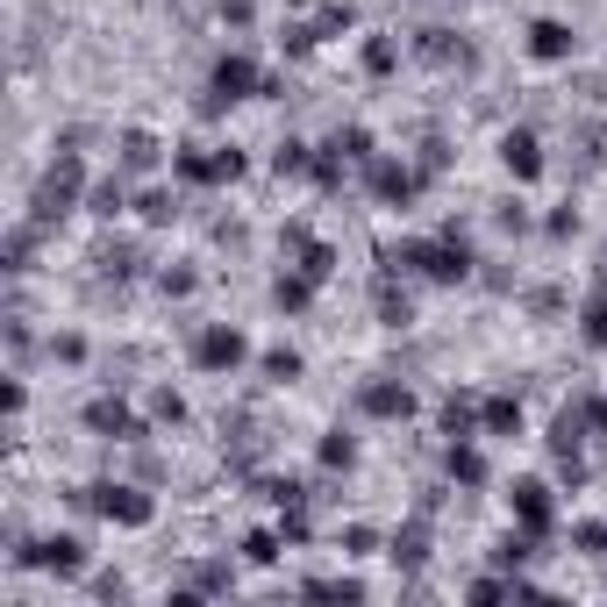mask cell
I'll return each mask as SVG.
<instances>
[{
  "instance_id": "40",
  "label": "cell",
  "mask_w": 607,
  "mask_h": 607,
  "mask_svg": "<svg viewBox=\"0 0 607 607\" xmlns=\"http://www.w3.org/2000/svg\"><path fill=\"white\" fill-rule=\"evenodd\" d=\"M351 22H358V8H343V0H329V8L315 14V29H322V36H343Z\"/></svg>"
},
{
  "instance_id": "1",
  "label": "cell",
  "mask_w": 607,
  "mask_h": 607,
  "mask_svg": "<svg viewBox=\"0 0 607 607\" xmlns=\"http://www.w3.org/2000/svg\"><path fill=\"white\" fill-rule=\"evenodd\" d=\"M386 257L393 271H422V279H436V286H458V279H472V243L458 236V222H450L444 236H407V243H386Z\"/></svg>"
},
{
  "instance_id": "4",
  "label": "cell",
  "mask_w": 607,
  "mask_h": 607,
  "mask_svg": "<svg viewBox=\"0 0 607 607\" xmlns=\"http://www.w3.org/2000/svg\"><path fill=\"white\" fill-rule=\"evenodd\" d=\"M257 79H265V72H257V65H251V57H243V51H230V57H222L215 72H207L201 115H222V108H230V100H257Z\"/></svg>"
},
{
  "instance_id": "19",
  "label": "cell",
  "mask_w": 607,
  "mask_h": 607,
  "mask_svg": "<svg viewBox=\"0 0 607 607\" xmlns=\"http://www.w3.org/2000/svg\"><path fill=\"white\" fill-rule=\"evenodd\" d=\"M115 150H121V172H150V164L164 158L150 129H121V143H115Z\"/></svg>"
},
{
  "instance_id": "13",
  "label": "cell",
  "mask_w": 607,
  "mask_h": 607,
  "mask_svg": "<svg viewBox=\"0 0 607 607\" xmlns=\"http://www.w3.org/2000/svg\"><path fill=\"white\" fill-rule=\"evenodd\" d=\"M372 300H379V322H386V329H407V322H415V300H407V286L393 279V265L372 279Z\"/></svg>"
},
{
  "instance_id": "50",
  "label": "cell",
  "mask_w": 607,
  "mask_h": 607,
  "mask_svg": "<svg viewBox=\"0 0 607 607\" xmlns=\"http://www.w3.org/2000/svg\"><path fill=\"white\" fill-rule=\"evenodd\" d=\"M444 164H450V150L429 136V143H422V179H429V172H444Z\"/></svg>"
},
{
  "instance_id": "46",
  "label": "cell",
  "mask_w": 607,
  "mask_h": 607,
  "mask_svg": "<svg viewBox=\"0 0 607 607\" xmlns=\"http://www.w3.org/2000/svg\"><path fill=\"white\" fill-rule=\"evenodd\" d=\"M308 243H315V236H308V222H286V230H279V251H286V257H300Z\"/></svg>"
},
{
  "instance_id": "2",
  "label": "cell",
  "mask_w": 607,
  "mask_h": 607,
  "mask_svg": "<svg viewBox=\"0 0 607 607\" xmlns=\"http://www.w3.org/2000/svg\"><path fill=\"white\" fill-rule=\"evenodd\" d=\"M79 201H86V164H79V150H57V158L43 164V179H36V201H29V222L57 230V222H65Z\"/></svg>"
},
{
  "instance_id": "44",
  "label": "cell",
  "mask_w": 607,
  "mask_h": 607,
  "mask_svg": "<svg viewBox=\"0 0 607 607\" xmlns=\"http://www.w3.org/2000/svg\"><path fill=\"white\" fill-rule=\"evenodd\" d=\"M493 222H500V230H508V236H522V230H529V215H522V201H500V207H493Z\"/></svg>"
},
{
  "instance_id": "39",
  "label": "cell",
  "mask_w": 607,
  "mask_h": 607,
  "mask_svg": "<svg viewBox=\"0 0 607 607\" xmlns=\"http://www.w3.org/2000/svg\"><path fill=\"white\" fill-rule=\"evenodd\" d=\"M243 557H251V565H271V557H279V536H271V529H251V536H243Z\"/></svg>"
},
{
  "instance_id": "21",
  "label": "cell",
  "mask_w": 607,
  "mask_h": 607,
  "mask_svg": "<svg viewBox=\"0 0 607 607\" xmlns=\"http://www.w3.org/2000/svg\"><path fill=\"white\" fill-rule=\"evenodd\" d=\"M129 172H115V179H100V187H86V215H100V222H115L121 207H129V187H121Z\"/></svg>"
},
{
  "instance_id": "17",
  "label": "cell",
  "mask_w": 607,
  "mask_h": 607,
  "mask_svg": "<svg viewBox=\"0 0 607 607\" xmlns=\"http://www.w3.org/2000/svg\"><path fill=\"white\" fill-rule=\"evenodd\" d=\"M479 429L486 436H522V401H508V393L479 401Z\"/></svg>"
},
{
  "instance_id": "7",
  "label": "cell",
  "mask_w": 607,
  "mask_h": 607,
  "mask_svg": "<svg viewBox=\"0 0 607 607\" xmlns=\"http://www.w3.org/2000/svg\"><path fill=\"white\" fill-rule=\"evenodd\" d=\"M243 358H251V343H243V329H230V322L193 337V364H201V372H236Z\"/></svg>"
},
{
  "instance_id": "37",
  "label": "cell",
  "mask_w": 607,
  "mask_h": 607,
  "mask_svg": "<svg viewBox=\"0 0 607 607\" xmlns=\"http://www.w3.org/2000/svg\"><path fill=\"white\" fill-rule=\"evenodd\" d=\"M308 600H364L358 579H308Z\"/></svg>"
},
{
  "instance_id": "14",
  "label": "cell",
  "mask_w": 607,
  "mask_h": 607,
  "mask_svg": "<svg viewBox=\"0 0 607 607\" xmlns=\"http://www.w3.org/2000/svg\"><path fill=\"white\" fill-rule=\"evenodd\" d=\"M500 164H508L514 179H536V172H543V143H536V129H508V136H500Z\"/></svg>"
},
{
  "instance_id": "12",
  "label": "cell",
  "mask_w": 607,
  "mask_h": 607,
  "mask_svg": "<svg viewBox=\"0 0 607 607\" xmlns=\"http://www.w3.org/2000/svg\"><path fill=\"white\" fill-rule=\"evenodd\" d=\"M529 51H536L543 65H565V57L579 51V36H572V22H557V14H543V22H529Z\"/></svg>"
},
{
  "instance_id": "28",
  "label": "cell",
  "mask_w": 607,
  "mask_h": 607,
  "mask_svg": "<svg viewBox=\"0 0 607 607\" xmlns=\"http://www.w3.org/2000/svg\"><path fill=\"white\" fill-rule=\"evenodd\" d=\"M579 337L594 343V351H607V286H600L594 300H586V315H579Z\"/></svg>"
},
{
  "instance_id": "41",
  "label": "cell",
  "mask_w": 607,
  "mask_h": 607,
  "mask_svg": "<svg viewBox=\"0 0 607 607\" xmlns=\"http://www.w3.org/2000/svg\"><path fill=\"white\" fill-rule=\"evenodd\" d=\"M193 594H230V565H193Z\"/></svg>"
},
{
  "instance_id": "43",
  "label": "cell",
  "mask_w": 607,
  "mask_h": 607,
  "mask_svg": "<svg viewBox=\"0 0 607 607\" xmlns=\"http://www.w3.org/2000/svg\"><path fill=\"white\" fill-rule=\"evenodd\" d=\"M572 543H579L586 557H600L607 551V522H579V529H572Z\"/></svg>"
},
{
  "instance_id": "10",
  "label": "cell",
  "mask_w": 607,
  "mask_h": 607,
  "mask_svg": "<svg viewBox=\"0 0 607 607\" xmlns=\"http://www.w3.org/2000/svg\"><path fill=\"white\" fill-rule=\"evenodd\" d=\"M415 57H422V65H458V72H472L479 65V51H472V43H465V36H450V29H422V36H415Z\"/></svg>"
},
{
  "instance_id": "22",
  "label": "cell",
  "mask_w": 607,
  "mask_h": 607,
  "mask_svg": "<svg viewBox=\"0 0 607 607\" xmlns=\"http://www.w3.org/2000/svg\"><path fill=\"white\" fill-rule=\"evenodd\" d=\"M329 150H337V158H351V164H372L379 150H372V129H364V121H343L337 136H329Z\"/></svg>"
},
{
  "instance_id": "26",
  "label": "cell",
  "mask_w": 607,
  "mask_h": 607,
  "mask_svg": "<svg viewBox=\"0 0 607 607\" xmlns=\"http://www.w3.org/2000/svg\"><path fill=\"white\" fill-rule=\"evenodd\" d=\"M136 215L150 222V230H164V222H179V193H164V187H150L143 201H136Z\"/></svg>"
},
{
  "instance_id": "8",
  "label": "cell",
  "mask_w": 607,
  "mask_h": 607,
  "mask_svg": "<svg viewBox=\"0 0 607 607\" xmlns=\"http://www.w3.org/2000/svg\"><path fill=\"white\" fill-rule=\"evenodd\" d=\"M364 187H372V201H386V207H407L422 193V172H407L401 158H372L364 164Z\"/></svg>"
},
{
  "instance_id": "5",
  "label": "cell",
  "mask_w": 607,
  "mask_h": 607,
  "mask_svg": "<svg viewBox=\"0 0 607 607\" xmlns=\"http://www.w3.org/2000/svg\"><path fill=\"white\" fill-rule=\"evenodd\" d=\"M172 172L187 179V187H230V179H243V150H201V143H187V150H172Z\"/></svg>"
},
{
  "instance_id": "16",
  "label": "cell",
  "mask_w": 607,
  "mask_h": 607,
  "mask_svg": "<svg viewBox=\"0 0 607 607\" xmlns=\"http://www.w3.org/2000/svg\"><path fill=\"white\" fill-rule=\"evenodd\" d=\"M386 557H393V565H401V572H415L422 557H429V522H407V529H393Z\"/></svg>"
},
{
  "instance_id": "49",
  "label": "cell",
  "mask_w": 607,
  "mask_h": 607,
  "mask_svg": "<svg viewBox=\"0 0 607 607\" xmlns=\"http://www.w3.org/2000/svg\"><path fill=\"white\" fill-rule=\"evenodd\" d=\"M565 308V294H557V286H536V294H529V315H557Z\"/></svg>"
},
{
  "instance_id": "48",
  "label": "cell",
  "mask_w": 607,
  "mask_h": 607,
  "mask_svg": "<svg viewBox=\"0 0 607 607\" xmlns=\"http://www.w3.org/2000/svg\"><path fill=\"white\" fill-rule=\"evenodd\" d=\"M51 358L57 364H79L86 358V337H51Z\"/></svg>"
},
{
  "instance_id": "25",
  "label": "cell",
  "mask_w": 607,
  "mask_h": 607,
  "mask_svg": "<svg viewBox=\"0 0 607 607\" xmlns=\"http://www.w3.org/2000/svg\"><path fill=\"white\" fill-rule=\"evenodd\" d=\"M450 479H458V486H486V458H479V450L472 444H450Z\"/></svg>"
},
{
  "instance_id": "18",
  "label": "cell",
  "mask_w": 607,
  "mask_h": 607,
  "mask_svg": "<svg viewBox=\"0 0 607 607\" xmlns=\"http://www.w3.org/2000/svg\"><path fill=\"white\" fill-rule=\"evenodd\" d=\"M94 265L108 271V279H136V271H143V251H136V243H121V236H108L94 251Z\"/></svg>"
},
{
  "instance_id": "42",
  "label": "cell",
  "mask_w": 607,
  "mask_h": 607,
  "mask_svg": "<svg viewBox=\"0 0 607 607\" xmlns=\"http://www.w3.org/2000/svg\"><path fill=\"white\" fill-rule=\"evenodd\" d=\"M265 379H300V351H265Z\"/></svg>"
},
{
  "instance_id": "3",
  "label": "cell",
  "mask_w": 607,
  "mask_h": 607,
  "mask_svg": "<svg viewBox=\"0 0 607 607\" xmlns=\"http://www.w3.org/2000/svg\"><path fill=\"white\" fill-rule=\"evenodd\" d=\"M79 508H94L100 522H121V529H143L150 514H158V500L143 493V486H115V479H100V486H79Z\"/></svg>"
},
{
  "instance_id": "51",
  "label": "cell",
  "mask_w": 607,
  "mask_h": 607,
  "mask_svg": "<svg viewBox=\"0 0 607 607\" xmlns=\"http://www.w3.org/2000/svg\"><path fill=\"white\" fill-rule=\"evenodd\" d=\"M572 230H579V207H572V201L551 207V236H572Z\"/></svg>"
},
{
  "instance_id": "9",
  "label": "cell",
  "mask_w": 607,
  "mask_h": 607,
  "mask_svg": "<svg viewBox=\"0 0 607 607\" xmlns=\"http://www.w3.org/2000/svg\"><path fill=\"white\" fill-rule=\"evenodd\" d=\"M86 429H94V436H115V444H136V436H143V422L129 415V401H121V393H100V401H86Z\"/></svg>"
},
{
  "instance_id": "52",
  "label": "cell",
  "mask_w": 607,
  "mask_h": 607,
  "mask_svg": "<svg viewBox=\"0 0 607 607\" xmlns=\"http://www.w3.org/2000/svg\"><path fill=\"white\" fill-rule=\"evenodd\" d=\"M600 271H607V251H600Z\"/></svg>"
},
{
  "instance_id": "23",
  "label": "cell",
  "mask_w": 607,
  "mask_h": 607,
  "mask_svg": "<svg viewBox=\"0 0 607 607\" xmlns=\"http://www.w3.org/2000/svg\"><path fill=\"white\" fill-rule=\"evenodd\" d=\"M271 300H279L286 315H300V308L315 300V279H308V271H279V286H271Z\"/></svg>"
},
{
  "instance_id": "35",
  "label": "cell",
  "mask_w": 607,
  "mask_h": 607,
  "mask_svg": "<svg viewBox=\"0 0 607 607\" xmlns=\"http://www.w3.org/2000/svg\"><path fill=\"white\" fill-rule=\"evenodd\" d=\"M150 422H164V429H179V422H187V401H179L172 386H158V393H150Z\"/></svg>"
},
{
  "instance_id": "45",
  "label": "cell",
  "mask_w": 607,
  "mask_h": 607,
  "mask_svg": "<svg viewBox=\"0 0 607 607\" xmlns=\"http://www.w3.org/2000/svg\"><path fill=\"white\" fill-rule=\"evenodd\" d=\"M215 8H222V22H230V29H251V14H257V0H215Z\"/></svg>"
},
{
  "instance_id": "32",
  "label": "cell",
  "mask_w": 607,
  "mask_h": 607,
  "mask_svg": "<svg viewBox=\"0 0 607 607\" xmlns=\"http://www.w3.org/2000/svg\"><path fill=\"white\" fill-rule=\"evenodd\" d=\"M294 271H308V279H315V286H322V279H329V271H337V251H329V243H308V251H300V257H294Z\"/></svg>"
},
{
  "instance_id": "34",
  "label": "cell",
  "mask_w": 607,
  "mask_h": 607,
  "mask_svg": "<svg viewBox=\"0 0 607 607\" xmlns=\"http://www.w3.org/2000/svg\"><path fill=\"white\" fill-rule=\"evenodd\" d=\"M529 557H536V536H529V529H522V536H508V543H500V551H493V565H500V572H522Z\"/></svg>"
},
{
  "instance_id": "24",
  "label": "cell",
  "mask_w": 607,
  "mask_h": 607,
  "mask_svg": "<svg viewBox=\"0 0 607 607\" xmlns=\"http://www.w3.org/2000/svg\"><path fill=\"white\" fill-rule=\"evenodd\" d=\"M36 236H43V222H22V230H8V271H29V257H36Z\"/></svg>"
},
{
  "instance_id": "27",
  "label": "cell",
  "mask_w": 607,
  "mask_h": 607,
  "mask_svg": "<svg viewBox=\"0 0 607 607\" xmlns=\"http://www.w3.org/2000/svg\"><path fill=\"white\" fill-rule=\"evenodd\" d=\"M271 172H279V179H294V172H315V150H308V143H294V136H286V143L271 150Z\"/></svg>"
},
{
  "instance_id": "20",
  "label": "cell",
  "mask_w": 607,
  "mask_h": 607,
  "mask_svg": "<svg viewBox=\"0 0 607 607\" xmlns=\"http://www.w3.org/2000/svg\"><path fill=\"white\" fill-rule=\"evenodd\" d=\"M472 429H479V401L472 393H450L444 401V436L450 444H472Z\"/></svg>"
},
{
  "instance_id": "29",
  "label": "cell",
  "mask_w": 607,
  "mask_h": 607,
  "mask_svg": "<svg viewBox=\"0 0 607 607\" xmlns=\"http://www.w3.org/2000/svg\"><path fill=\"white\" fill-rule=\"evenodd\" d=\"M572 143H579V158H572V172H600V121H579V136H572Z\"/></svg>"
},
{
  "instance_id": "33",
  "label": "cell",
  "mask_w": 607,
  "mask_h": 607,
  "mask_svg": "<svg viewBox=\"0 0 607 607\" xmlns=\"http://www.w3.org/2000/svg\"><path fill=\"white\" fill-rule=\"evenodd\" d=\"M322 465H329V472H351V465H358V444H351L343 429H329V436H322Z\"/></svg>"
},
{
  "instance_id": "30",
  "label": "cell",
  "mask_w": 607,
  "mask_h": 607,
  "mask_svg": "<svg viewBox=\"0 0 607 607\" xmlns=\"http://www.w3.org/2000/svg\"><path fill=\"white\" fill-rule=\"evenodd\" d=\"M343 172H351V158H337V150H315V187H322V193H343Z\"/></svg>"
},
{
  "instance_id": "31",
  "label": "cell",
  "mask_w": 607,
  "mask_h": 607,
  "mask_svg": "<svg viewBox=\"0 0 607 607\" xmlns=\"http://www.w3.org/2000/svg\"><path fill=\"white\" fill-rule=\"evenodd\" d=\"M393 65H401L393 36H372V43H364V72H372V79H393Z\"/></svg>"
},
{
  "instance_id": "47",
  "label": "cell",
  "mask_w": 607,
  "mask_h": 607,
  "mask_svg": "<svg viewBox=\"0 0 607 607\" xmlns=\"http://www.w3.org/2000/svg\"><path fill=\"white\" fill-rule=\"evenodd\" d=\"M343 551H351V557H364V551H379V536H372L364 522H351V529H343Z\"/></svg>"
},
{
  "instance_id": "15",
  "label": "cell",
  "mask_w": 607,
  "mask_h": 607,
  "mask_svg": "<svg viewBox=\"0 0 607 607\" xmlns=\"http://www.w3.org/2000/svg\"><path fill=\"white\" fill-rule=\"evenodd\" d=\"M514 514H522L529 536H543V529H551V486L543 479H514Z\"/></svg>"
},
{
  "instance_id": "36",
  "label": "cell",
  "mask_w": 607,
  "mask_h": 607,
  "mask_svg": "<svg viewBox=\"0 0 607 607\" xmlns=\"http://www.w3.org/2000/svg\"><path fill=\"white\" fill-rule=\"evenodd\" d=\"M193 286H201V271H187V265H164V271H158V294H164V300H187Z\"/></svg>"
},
{
  "instance_id": "38",
  "label": "cell",
  "mask_w": 607,
  "mask_h": 607,
  "mask_svg": "<svg viewBox=\"0 0 607 607\" xmlns=\"http://www.w3.org/2000/svg\"><path fill=\"white\" fill-rule=\"evenodd\" d=\"M257 493H265L271 508H300V500H308V486H300V479H265Z\"/></svg>"
},
{
  "instance_id": "11",
  "label": "cell",
  "mask_w": 607,
  "mask_h": 607,
  "mask_svg": "<svg viewBox=\"0 0 607 607\" xmlns=\"http://www.w3.org/2000/svg\"><path fill=\"white\" fill-rule=\"evenodd\" d=\"M358 407H364L372 422H407V415H415V393H407L401 379H372V386L358 393Z\"/></svg>"
},
{
  "instance_id": "6",
  "label": "cell",
  "mask_w": 607,
  "mask_h": 607,
  "mask_svg": "<svg viewBox=\"0 0 607 607\" xmlns=\"http://www.w3.org/2000/svg\"><path fill=\"white\" fill-rule=\"evenodd\" d=\"M14 565H22V572H57V579H79V572H86V543H79V536L14 543Z\"/></svg>"
}]
</instances>
